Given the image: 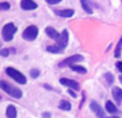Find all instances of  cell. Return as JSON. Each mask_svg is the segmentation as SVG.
Segmentation results:
<instances>
[{"label": "cell", "mask_w": 122, "mask_h": 118, "mask_svg": "<svg viewBox=\"0 0 122 118\" xmlns=\"http://www.w3.org/2000/svg\"><path fill=\"white\" fill-rule=\"evenodd\" d=\"M85 93L86 92H82V99H81V102H80V107H81V105L85 103Z\"/></svg>", "instance_id": "obj_28"}, {"label": "cell", "mask_w": 122, "mask_h": 118, "mask_svg": "<svg viewBox=\"0 0 122 118\" xmlns=\"http://www.w3.org/2000/svg\"><path fill=\"white\" fill-rule=\"evenodd\" d=\"M16 31H17V28L13 23L6 24V25H4L3 28H2V31H1L2 39H3L5 42H10V41L14 38V34Z\"/></svg>", "instance_id": "obj_3"}, {"label": "cell", "mask_w": 122, "mask_h": 118, "mask_svg": "<svg viewBox=\"0 0 122 118\" xmlns=\"http://www.w3.org/2000/svg\"><path fill=\"white\" fill-rule=\"evenodd\" d=\"M69 93H70V96H71V97H72V98H74V99H76V98H77V95H76V93H75V92H74V91H73V90H72V89H71V88H70V89H69Z\"/></svg>", "instance_id": "obj_26"}, {"label": "cell", "mask_w": 122, "mask_h": 118, "mask_svg": "<svg viewBox=\"0 0 122 118\" xmlns=\"http://www.w3.org/2000/svg\"><path fill=\"white\" fill-rule=\"evenodd\" d=\"M42 116H43V118H51V113H43Z\"/></svg>", "instance_id": "obj_27"}, {"label": "cell", "mask_w": 122, "mask_h": 118, "mask_svg": "<svg viewBox=\"0 0 122 118\" xmlns=\"http://www.w3.org/2000/svg\"><path fill=\"white\" fill-rule=\"evenodd\" d=\"M90 108L92 110V112L97 115V118H106V115H105V112L103 111V108L101 107L97 102L95 101H91L90 102Z\"/></svg>", "instance_id": "obj_7"}, {"label": "cell", "mask_w": 122, "mask_h": 118, "mask_svg": "<svg viewBox=\"0 0 122 118\" xmlns=\"http://www.w3.org/2000/svg\"><path fill=\"white\" fill-rule=\"evenodd\" d=\"M71 68L73 71H75V72H77V73H80V74H85V73H87V70H86V68H84V67H81V65H77V64H73V65H71Z\"/></svg>", "instance_id": "obj_18"}, {"label": "cell", "mask_w": 122, "mask_h": 118, "mask_svg": "<svg viewBox=\"0 0 122 118\" xmlns=\"http://www.w3.org/2000/svg\"><path fill=\"white\" fill-rule=\"evenodd\" d=\"M45 1H46L48 4L54 5V4H57V3H59V2H61V0H45Z\"/></svg>", "instance_id": "obj_24"}, {"label": "cell", "mask_w": 122, "mask_h": 118, "mask_svg": "<svg viewBox=\"0 0 122 118\" xmlns=\"http://www.w3.org/2000/svg\"><path fill=\"white\" fill-rule=\"evenodd\" d=\"M0 87H1V89L4 92H6L9 96L15 98V99H20V98L23 97V91H21L20 89L17 88V87L12 86V85L9 84L5 80H1V82H0Z\"/></svg>", "instance_id": "obj_1"}, {"label": "cell", "mask_w": 122, "mask_h": 118, "mask_svg": "<svg viewBox=\"0 0 122 118\" xmlns=\"http://www.w3.org/2000/svg\"><path fill=\"white\" fill-rule=\"evenodd\" d=\"M105 108H106V111H107L108 113H110V114H118V113H119L118 108L116 107V105H115L112 101H107V102H106Z\"/></svg>", "instance_id": "obj_13"}, {"label": "cell", "mask_w": 122, "mask_h": 118, "mask_svg": "<svg viewBox=\"0 0 122 118\" xmlns=\"http://www.w3.org/2000/svg\"><path fill=\"white\" fill-rule=\"evenodd\" d=\"M59 82L61 85H63L65 87H69V88L73 89V90H78L79 89V84L73 80H69V78L63 77V78H60Z\"/></svg>", "instance_id": "obj_8"}, {"label": "cell", "mask_w": 122, "mask_h": 118, "mask_svg": "<svg viewBox=\"0 0 122 118\" xmlns=\"http://www.w3.org/2000/svg\"><path fill=\"white\" fill-rule=\"evenodd\" d=\"M119 80H120V83L122 84V75H121V76H119Z\"/></svg>", "instance_id": "obj_30"}, {"label": "cell", "mask_w": 122, "mask_h": 118, "mask_svg": "<svg viewBox=\"0 0 122 118\" xmlns=\"http://www.w3.org/2000/svg\"><path fill=\"white\" fill-rule=\"evenodd\" d=\"M104 77H105V80H107L108 84H112L115 80V77L114 75H112V73H109V72H107V73H105V75H104Z\"/></svg>", "instance_id": "obj_20"}, {"label": "cell", "mask_w": 122, "mask_h": 118, "mask_svg": "<svg viewBox=\"0 0 122 118\" xmlns=\"http://www.w3.org/2000/svg\"><path fill=\"white\" fill-rule=\"evenodd\" d=\"M40 70H38V69H32V70H30V76L31 77H33V78H38L39 76H40Z\"/></svg>", "instance_id": "obj_21"}, {"label": "cell", "mask_w": 122, "mask_h": 118, "mask_svg": "<svg viewBox=\"0 0 122 118\" xmlns=\"http://www.w3.org/2000/svg\"><path fill=\"white\" fill-rule=\"evenodd\" d=\"M0 8L2 10H9L10 9V3H8V2H1L0 3Z\"/></svg>", "instance_id": "obj_23"}, {"label": "cell", "mask_w": 122, "mask_h": 118, "mask_svg": "<svg viewBox=\"0 0 122 118\" xmlns=\"http://www.w3.org/2000/svg\"><path fill=\"white\" fill-rule=\"evenodd\" d=\"M56 15L60 17H64V18H67V17H72L74 15V10L72 9H65V10H55L54 11Z\"/></svg>", "instance_id": "obj_10"}, {"label": "cell", "mask_w": 122, "mask_h": 118, "mask_svg": "<svg viewBox=\"0 0 122 118\" xmlns=\"http://www.w3.org/2000/svg\"><path fill=\"white\" fill-rule=\"evenodd\" d=\"M45 32H46L47 36H48L51 39H53V40H57L60 36V33H58L57 30L53 27H47L46 29H45Z\"/></svg>", "instance_id": "obj_12"}, {"label": "cell", "mask_w": 122, "mask_h": 118, "mask_svg": "<svg viewBox=\"0 0 122 118\" xmlns=\"http://www.w3.org/2000/svg\"><path fill=\"white\" fill-rule=\"evenodd\" d=\"M80 3H81V6L85 12L88 13V14H92V9L88 4V0H80Z\"/></svg>", "instance_id": "obj_17"}, {"label": "cell", "mask_w": 122, "mask_h": 118, "mask_svg": "<svg viewBox=\"0 0 122 118\" xmlns=\"http://www.w3.org/2000/svg\"><path fill=\"white\" fill-rule=\"evenodd\" d=\"M46 51L48 53H53V54H62L63 53V48H61L58 45H51V46H47Z\"/></svg>", "instance_id": "obj_15"}, {"label": "cell", "mask_w": 122, "mask_h": 118, "mask_svg": "<svg viewBox=\"0 0 122 118\" xmlns=\"http://www.w3.org/2000/svg\"><path fill=\"white\" fill-rule=\"evenodd\" d=\"M109 118H118V117H109Z\"/></svg>", "instance_id": "obj_31"}, {"label": "cell", "mask_w": 122, "mask_h": 118, "mask_svg": "<svg viewBox=\"0 0 122 118\" xmlns=\"http://www.w3.org/2000/svg\"><path fill=\"white\" fill-rule=\"evenodd\" d=\"M5 73L8 74V75L10 76L12 80H14L15 82L18 83V84L25 85L26 83H27V78H26V76L24 75L21 72H19V71H17V70H15L14 68L8 67V68L5 69Z\"/></svg>", "instance_id": "obj_2"}, {"label": "cell", "mask_w": 122, "mask_h": 118, "mask_svg": "<svg viewBox=\"0 0 122 118\" xmlns=\"http://www.w3.org/2000/svg\"><path fill=\"white\" fill-rule=\"evenodd\" d=\"M56 42H57L58 46H60L61 48L64 49L65 47L67 46V44H69V31H67L66 29L63 30V31L60 33L59 38L56 40Z\"/></svg>", "instance_id": "obj_6"}, {"label": "cell", "mask_w": 122, "mask_h": 118, "mask_svg": "<svg viewBox=\"0 0 122 118\" xmlns=\"http://www.w3.org/2000/svg\"><path fill=\"white\" fill-rule=\"evenodd\" d=\"M84 60V57H82L81 55H73V56H71V57H69V58H65V59H63L62 61L59 63V67H71V65H73V64H75L76 62H79V61H82Z\"/></svg>", "instance_id": "obj_5"}, {"label": "cell", "mask_w": 122, "mask_h": 118, "mask_svg": "<svg viewBox=\"0 0 122 118\" xmlns=\"http://www.w3.org/2000/svg\"><path fill=\"white\" fill-rule=\"evenodd\" d=\"M39 34V29L38 27H36V26H29V27H27L25 30H24L23 32V38L25 39V40L27 41H33L36 39V37H38Z\"/></svg>", "instance_id": "obj_4"}, {"label": "cell", "mask_w": 122, "mask_h": 118, "mask_svg": "<svg viewBox=\"0 0 122 118\" xmlns=\"http://www.w3.org/2000/svg\"><path fill=\"white\" fill-rule=\"evenodd\" d=\"M6 117L8 118H16L17 117V111L14 105H9L6 107Z\"/></svg>", "instance_id": "obj_14"}, {"label": "cell", "mask_w": 122, "mask_h": 118, "mask_svg": "<svg viewBox=\"0 0 122 118\" xmlns=\"http://www.w3.org/2000/svg\"><path fill=\"white\" fill-rule=\"evenodd\" d=\"M20 8L25 11L36 10V9L38 8V3H36L33 0H21Z\"/></svg>", "instance_id": "obj_9"}, {"label": "cell", "mask_w": 122, "mask_h": 118, "mask_svg": "<svg viewBox=\"0 0 122 118\" xmlns=\"http://www.w3.org/2000/svg\"><path fill=\"white\" fill-rule=\"evenodd\" d=\"M121 47H122V37H121L120 40H119L118 44H117L116 49H115V57H116V58H119V57H120V51H121Z\"/></svg>", "instance_id": "obj_19"}, {"label": "cell", "mask_w": 122, "mask_h": 118, "mask_svg": "<svg viewBox=\"0 0 122 118\" xmlns=\"http://www.w3.org/2000/svg\"><path fill=\"white\" fill-rule=\"evenodd\" d=\"M112 97L116 100L117 103L120 104L122 101V89L119 87H114L112 88Z\"/></svg>", "instance_id": "obj_11"}, {"label": "cell", "mask_w": 122, "mask_h": 118, "mask_svg": "<svg viewBox=\"0 0 122 118\" xmlns=\"http://www.w3.org/2000/svg\"><path fill=\"white\" fill-rule=\"evenodd\" d=\"M44 87H45V88H47V89H51V87L47 86V84H45V85H44Z\"/></svg>", "instance_id": "obj_29"}, {"label": "cell", "mask_w": 122, "mask_h": 118, "mask_svg": "<svg viewBox=\"0 0 122 118\" xmlns=\"http://www.w3.org/2000/svg\"><path fill=\"white\" fill-rule=\"evenodd\" d=\"M116 67H117V69L119 70V72H121L122 73V62L121 61H118V62L116 63Z\"/></svg>", "instance_id": "obj_25"}, {"label": "cell", "mask_w": 122, "mask_h": 118, "mask_svg": "<svg viewBox=\"0 0 122 118\" xmlns=\"http://www.w3.org/2000/svg\"><path fill=\"white\" fill-rule=\"evenodd\" d=\"M58 107H59L61 111H65V112H67V111H70L72 108V105H71L70 102L65 101V100H62V101H60Z\"/></svg>", "instance_id": "obj_16"}, {"label": "cell", "mask_w": 122, "mask_h": 118, "mask_svg": "<svg viewBox=\"0 0 122 118\" xmlns=\"http://www.w3.org/2000/svg\"><path fill=\"white\" fill-rule=\"evenodd\" d=\"M10 51L11 49H9V48H3L0 51V55H1L2 57H6V56H9V54H10Z\"/></svg>", "instance_id": "obj_22"}]
</instances>
